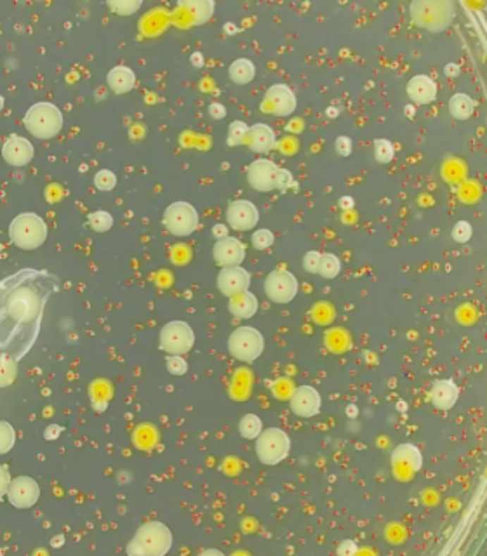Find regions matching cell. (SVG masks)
Listing matches in <instances>:
<instances>
[{"mask_svg": "<svg viewBox=\"0 0 487 556\" xmlns=\"http://www.w3.org/2000/svg\"><path fill=\"white\" fill-rule=\"evenodd\" d=\"M429 398L437 410H451L460 400V386L452 379H437L430 388Z\"/></svg>", "mask_w": 487, "mask_h": 556, "instance_id": "21", "label": "cell"}, {"mask_svg": "<svg viewBox=\"0 0 487 556\" xmlns=\"http://www.w3.org/2000/svg\"><path fill=\"white\" fill-rule=\"evenodd\" d=\"M406 94L411 99V103L418 104V106H426V104L433 103L437 99L438 85L430 75L418 73V75L411 77L407 80Z\"/></svg>", "mask_w": 487, "mask_h": 556, "instance_id": "19", "label": "cell"}, {"mask_svg": "<svg viewBox=\"0 0 487 556\" xmlns=\"http://www.w3.org/2000/svg\"><path fill=\"white\" fill-rule=\"evenodd\" d=\"M113 216L106 211H94L87 216V225L91 226L92 231L96 233H106L113 228Z\"/></svg>", "mask_w": 487, "mask_h": 556, "instance_id": "30", "label": "cell"}, {"mask_svg": "<svg viewBox=\"0 0 487 556\" xmlns=\"http://www.w3.org/2000/svg\"><path fill=\"white\" fill-rule=\"evenodd\" d=\"M213 257L219 268L240 266L245 259V245L237 237H225L216 240Z\"/></svg>", "mask_w": 487, "mask_h": 556, "instance_id": "18", "label": "cell"}, {"mask_svg": "<svg viewBox=\"0 0 487 556\" xmlns=\"http://www.w3.org/2000/svg\"><path fill=\"white\" fill-rule=\"evenodd\" d=\"M373 153L374 160H376L378 163L386 166V163L393 162V159H395V147H393L392 141L386 140V137H378L373 143Z\"/></svg>", "mask_w": 487, "mask_h": 556, "instance_id": "29", "label": "cell"}, {"mask_svg": "<svg viewBox=\"0 0 487 556\" xmlns=\"http://www.w3.org/2000/svg\"><path fill=\"white\" fill-rule=\"evenodd\" d=\"M412 23L430 33H440L456 18V6L451 0H414L409 6Z\"/></svg>", "mask_w": 487, "mask_h": 556, "instance_id": "3", "label": "cell"}, {"mask_svg": "<svg viewBox=\"0 0 487 556\" xmlns=\"http://www.w3.org/2000/svg\"><path fill=\"white\" fill-rule=\"evenodd\" d=\"M11 473L9 469L6 468L4 464H0V498H4V495L7 494V490H9V485H11Z\"/></svg>", "mask_w": 487, "mask_h": 556, "instance_id": "42", "label": "cell"}, {"mask_svg": "<svg viewBox=\"0 0 487 556\" xmlns=\"http://www.w3.org/2000/svg\"><path fill=\"white\" fill-rule=\"evenodd\" d=\"M265 103L277 117H291L298 108V98L288 84H273L266 89Z\"/></svg>", "mask_w": 487, "mask_h": 556, "instance_id": "16", "label": "cell"}, {"mask_svg": "<svg viewBox=\"0 0 487 556\" xmlns=\"http://www.w3.org/2000/svg\"><path fill=\"white\" fill-rule=\"evenodd\" d=\"M58 290L56 275L32 268L0 282V354L21 360L32 352L42 330L46 306Z\"/></svg>", "mask_w": 487, "mask_h": 556, "instance_id": "1", "label": "cell"}, {"mask_svg": "<svg viewBox=\"0 0 487 556\" xmlns=\"http://www.w3.org/2000/svg\"><path fill=\"white\" fill-rule=\"evenodd\" d=\"M228 77L233 84L247 85L256 78V65L249 58H239L228 66Z\"/></svg>", "mask_w": 487, "mask_h": 556, "instance_id": "26", "label": "cell"}, {"mask_svg": "<svg viewBox=\"0 0 487 556\" xmlns=\"http://www.w3.org/2000/svg\"><path fill=\"white\" fill-rule=\"evenodd\" d=\"M166 367H167V372H169L171 376L181 378V376H185L188 372V362L185 360L181 354H167Z\"/></svg>", "mask_w": 487, "mask_h": 556, "instance_id": "36", "label": "cell"}, {"mask_svg": "<svg viewBox=\"0 0 487 556\" xmlns=\"http://www.w3.org/2000/svg\"><path fill=\"white\" fill-rule=\"evenodd\" d=\"M278 166L270 159L252 160L245 171V179L252 190L261 193H270L275 190V178H277Z\"/></svg>", "mask_w": 487, "mask_h": 556, "instance_id": "13", "label": "cell"}, {"mask_svg": "<svg viewBox=\"0 0 487 556\" xmlns=\"http://www.w3.org/2000/svg\"><path fill=\"white\" fill-rule=\"evenodd\" d=\"M4 106H6V99H4V96L0 94V111L4 110Z\"/></svg>", "mask_w": 487, "mask_h": 556, "instance_id": "50", "label": "cell"}, {"mask_svg": "<svg viewBox=\"0 0 487 556\" xmlns=\"http://www.w3.org/2000/svg\"><path fill=\"white\" fill-rule=\"evenodd\" d=\"M6 495L11 506L18 507V509H28L39 502L40 485L32 476H16L14 480H11L9 490Z\"/></svg>", "mask_w": 487, "mask_h": 556, "instance_id": "14", "label": "cell"}, {"mask_svg": "<svg viewBox=\"0 0 487 556\" xmlns=\"http://www.w3.org/2000/svg\"><path fill=\"white\" fill-rule=\"evenodd\" d=\"M341 268H343V264H341L340 256H336V254L333 252H324L321 254V263H319L317 275H321L324 280H334L340 277Z\"/></svg>", "mask_w": 487, "mask_h": 556, "instance_id": "27", "label": "cell"}, {"mask_svg": "<svg viewBox=\"0 0 487 556\" xmlns=\"http://www.w3.org/2000/svg\"><path fill=\"white\" fill-rule=\"evenodd\" d=\"M292 185H295V176H292L288 169L278 167L277 178H275V190H278V192H288L289 188H292Z\"/></svg>", "mask_w": 487, "mask_h": 556, "instance_id": "38", "label": "cell"}, {"mask_svg": "<svg viewBox=\"0 0 487 556\" xmlns=\"http://www.w3.org/2000/svg\"><path fill=\"white\" fill-rule=\"evenodd\" d=\"M247 132H249V125L245 124L244 121H233L232 124L228 125L226 144L232 148L242 147V144H245V140H247Z\"/></svg>", "mask_w": 487, "mask_h": 556, "instance_id": "31", "label": "cell"}, {"mask_svg": "<svg viewBox=\"0 0 487 556\" xmlns=\"http://www.w3.org/2000/svg\"><path fill=\"white\" fill-rule=\"evenodd\" d=\"M159 345L167 354H185L192 352L195 345V332L185 320H173L164 323L159 334Z\"/></svg>", "mask_w": 487, "mask_h": 556, "instance_id": "9", "label": "cell"}, {"mask_svg": "<svg viewBox=\"0 0 487 556\" xmlns=\"http://www.w3.org/2000/svg\"><path fill=\"white\" fill-rule=\"evenodd\" d=\"M471 235H474V228H471L470 223L464 221V219L456 223L451 230V237L456 244H467V242H470Z\"/></svg>", "mask_w": 487, "mask_h": 556, "instance_id": "37", "label": "cell"}, {"mask_svg": "<svg viewBox=\"0 0 487 556\" xmlns=\"http://www.w3.org/2000/svg\"><path fill=\"white\" fill-rule=\"evenodd\" d=\"M336 553L340 556H353V555L359 553V546L355 544V540L347 539V540H343L340 546H338Z\"/></svg>", "mask_w": 487, "mask_h": 556, "instance_id": "41", "label": "cell"}, {"mask_svg": "<svg viewBox=\"0 0 487 556\" xmlns=\"http://www.w3.org/2000/svg\"><path fill=\"white\" fill-rule=\"evenodd\" d=\"M327 115H329V117H338V110L336 108H327Z\"/></svg>", "mask_w": 487, "mask_h": 556, "instance_id": "49", "label": "cell"}, {"mask_svg": "<svg viewBox=\"0 0 487 556\" xmlns=\"http://www.w3.org/2000/svg\"><path fill=\"white\" fill-rule=\"evenodd\" d=\"M338 205H340L341 211H350V209H353V205H355V200H353L352 197H341V199L338 200Z\"/></svg>", "mask_w": 487, "mask_h": 556, "instance_id": "46", "label": "cell"}, {"mask_svg": "<svg viewBox=\"0 0 487 556\" xmlns=\"http://www.w3.org/2000/svg\"><path fill=\"white\" fill-rule=\"evenodd\" d=\"M106 85L113 94H128L136 85V73L131 66L117 65L106 73Z\"/></svg>", "mask_w": 487, "mask_h": 556, "instance_id": "23", "label": "cell"}, {"mask_svg": "<svg viewBox=\"0 0 487 556\" xmlns=\"http://www.w3.org/2000/svg\"><path fill=\"white\" fill-rule=\"evenodd\" d=\"M291 452V438L282 428H265L256 438V455L265 466H277Z\"/></svg>", "mask_w": 487, "mask_h": 556, "instance_id": "7", "label": "cell"}, {"mask_svg": "<svg viewBox=\"0 0 487 556\" xmlns=\"http://www.w3.org/2000/svg\"><path fill=\"white\" fill-rule=\"evenodd\" d=\"M226 226L233 231H251L258 226L259 211L251 200H233L226 207Z\"/></svg>", "mask_w": 487, "mask_h": 556, "instance_id": "12", "label": "cell"}, {"mask_svg": "<svg viewBox=\"0 0 487 556\" xmlns=\"http://www.w3.org/2000/svg\"><path fill=\"white\" fill-rule=\"evenodd\" d=\"M106 6L118 16H132L137 9H141V0H118V2H106Z\"/></svg>", "mask_w": 487, "mask_h": 556, "instance_id": "34", "label": "cell"}, {"mask_svg": "<svg viewBox=\"0 0 487 556\" xmlns=\"http://www.w3.org/2000/svg\"><path fill=\"white\" fill-rule=\"evenodd\" d=\"M199 211L190 202H185V200H178V202L167 205V209L162 214L164 228L173 237L178 238L190 237L192 233H195V230L199 228Z\"/></svg>", "mask_w": 487, "mask_h": 556, "instance_id": "8", "label": "cell"}, {"mask_svg": "<svg viewBox=\"0 0 487 556\" xmlns=\"http://www.w3.org/2000/svg\"><path fill=\"white\" fill-rule=\"evenodd\" d=\"M65 117L54 103L39 101L28 108L23 117V125L33 137L40 141L54 140L61 132Z\"/></svg>", "mask_w": 487, "mask_h": 556, "instance_id": "5", "label": "cell"}, {"mask_svg": "<svg viewBox=\"0 0 487 556\" xmlns=\"http://www.w3.org/2000/svg\"><path fill=\"white\" fill-rule=\"evenodd\" d=\"M209 555L223 556V551H219V550H204V551H200V556H209Z\"/></svg>", "mask_w": 487, "mask_h": 556, "instance_id": "48", "label": "cell"}, {"mask_svg": "<svg viewBox=\"0 0 487 556\" xmlns=\"http://www.w3.org/2000/svg\"><path fill=\"white\" fill-rule=\"evenodd\" d=\"M228 230L230 228L226 225H223V223H218V225L213 226V237L219 240V238H225V237H230L228 235Z\"/></svg>", "mask_w": 487, "mask_h": 556, "instance_id": "44", "label": "cell"}, {"mask_svg": "<svg viewBox=\"0 0 487 556\" xmlns=\"http://www.w3.org/2000/svg\"><path fill=\"white\" fill-rule=\"evenodd\" d=\"M7 233L14 247L21 251H35L46 244L49 228L35 212H21L11 221Z\"/></svg>", "mask_w": 487, "mask_h": 556, "instance_id": "4", "label": "cell"}, {"mask_svg": "<svg viewBox=\"0 0 487 556\" xmlns=\"http://www.w3.org/2000/svg\"><path fill=\"white\" fill-rule=\"evenodd\" d=\"M94 186L99 192H111L117 186V174L110 169H101L94 174Z\"/></svg>", "mask_w": 487, "mask_h": 556, "instance_id": "35", "label": "cell"}, {"mask_svg": "<svg viewBox=\"0 0 487 556\" xmlns=\"http://www.w3.org/2000/svg\"><path fill=\"white\" fill-rule=\"evenodd\" d=\"M475 108H477V103H475V99L471 98L470 94H467V92H456V94H452L451 98H449L448 103V110L449 113H451V117L461 122L471 118Z\"/></svg>", "mask_w": 487, "mask_h": 556, "instance_id": "25", "label": "cell"}, {"mask_svg": "<svg viewBox=\"0 0 487 556\" xmlns=\"http://www.w3.org/2000/svg\"><path fill=\"white\" fill-rule=\"evenodd\" d=\"M207 111H209V117L214 118V121H221V118H225L226 113H228V111H226L225 104H221V103H218V101L211 103L209 108H207Z\"/></svg>", "mask_w": 487, "mask_h": 556, "instance_id": "43", "label": "cell"}, {"mask_svg": "<svg viewBox=\"0 0 487 556\" xmlns=\"http://www.w3.org/2000/svg\"><path fill=\"white\" fill-rule=\"evenodd\" d=\"M0 153H2V159L6 160V163H9L11 167H27L35 156V148L27 137L20 136V134H11L4 141Z\"/></svg>", "mask_w": 487, "mask_h": 556, "instance_id": "15", "label": "cell"}, {"mask_svg": "<svg viewBox=\"0 0 487 556\" xmlns=\"http://www.w3.org/2000/svg\"><path fill=\"white\" fill-rule=\"evenodd\" d=\"M251 244L256 251H266V249H270L271 245L275 244L273 231L269 230V228H259V230H256L254 233H252Z\"/></svg>", "mask_w": 487, "mask_h": 556, "instance_id": "33", "label": "cell"}, {"mask_svg": "<svg viewBox=\"0 0 487 556\" xmlns=\"http://www.w3.org/2000/svg\"><path fill=\"white\" fill-rule=\"evenodd\" d=\"M190 61H192V65H195L197 68H200V66L204 65V58L200 52H193V54L190 56Z\"/></svg>", "mask_w": 487, "mask_h": 556, "instance_id": "47", "label": "cell"}, {"mask_svg": "<svg viewBox=\"0 0 487 556\" xmlns=\"http://www.w3.org/2000/svg\"><path fill=\"white\" fill-rule=\"evenodd\" d=\"M334 150L340 156H350L353 152V141L350 136H338L336 141H334Z\"/></svg>", "mask_w": 487, "mask_h": 556, "instance_id": "40", "label": "cell"}, {"mask_svg": "<svg viewBox=\"0 0 487 556\" xmlns=\"http://www.w3.org/2000/svg\"><path fill=\"white\" fill-rule=\"evenodd\" d=\"M259 301L251 290L237 294V296L228 297V311L232 313L235 319L240 320H251L252 316L258 313Z\"/></svg>", "mask_w": 487, "mask_h": 556, "instance_id": "24", "label": "cell"}, {"mask_svg": "<svg viewBox=\"0 0 487 556\" xmlns=\"http://www.w3.org/2000/svg\"><path fill=\"white\" fill-rule=\"evenodd\" d=\"M230 357L237 362L252 364L265 352V338L256 327L240 326L232 330L226 342Z\"/></svg>", "mask_w": 487, "mask_h": 556, "instance_id": "6", "label": "cell"}, {"mask_svg": "<svg viewBox=\"0 0 487 556\" xmlns=\"http://www.w3.org/2000/svg\"><path fill=\"white\" fill-rule=\"evenodd\" d=\"M392 466L395 473H409V476L418 473L423 468V454L412 443H400L392 452Z\"/></svg>", "mask_w": 487, "mask_h": 556, "instance_id": "20", "label": "cell"}, {"mask_svg": "<svg viewBox=\"0 0 487 556\" xmlns=\"http://www.w3.org/2000/svg\"><path fill=\"white\" fill-rule=\"evenodd\" d=\"M444 73H445V77H451V78L458 77L460 75V65H456V63H448L444 68Z\"/></svg>", "mask_w": 487, "mask_h": 556, "instance_id": "45", "label": "cell"}, {"mask_svg": "<svg viewBox=\"0 0 487 556\" xmlns=\"http://www.w3.org/2000/svg\"><path fill=\"white\" fill-rule=\"evenodd\" d=\"M16 445V431L13 424L7 421H0V455L11 452Z\"/></svg>", "mask_w": 487, "mask_h": 556, "instance_id": "32", "label": "cell"}, {"mask_svg": "<svg viewBox=\"0 0 487 556\" xmlns=\"http://www.w3.org/2000/svg\"><path fill=\"white\" fill-rule=\"evenodd\" d=\"M239 433L245 440H256L259 433L263 431V421L258 414H244L239 421Z\"/></svg>", "mask_w": 487, "mask_h": 556, "instance_id": "28", "label": "cell"}, {"mask_svg": "<svg viewBox=\"0 0 487 556\" xmlns=\"http://www.w3.org/2000/svg\"><path fill=\"white\" fill-rule=\"evenodd\" d=\"M245 144L249 147V150L254 153H269L277 144V136H275V130L269 124L258 122L254 125H249Z\"/></svg>", "mask_w": 487, "mask_h": 556, "instance_id": "22", "label": "cell"}, {"mask_svg": "<svg viewBox=\"0 0 487 556\" xmlns=\"http://www.w3.org/2000/svg\"><path fill=\"white\" fill-rule=\"evenodd\" d=\"M218 290L225 297L237 296V294L245 292L251 287V273L242 266H228L221 268L216 278Z\"/></svg>", "mask_w": 487, "mask_h": 556, "instance_id": "17", "label": "cell"}, {"mask_svg": "<svg viewBox=\"0 0 487 556\" xmlns=\"http://www.w3.org/2000/svg\"><path fill=\"white\" fill-rule=\"evenodd\" d=\"M289 409L300 419H312L322 409V395L312 384H301L295 388L289 397Z\"/></svg>", "mask_w": 487, "mask_h": 556, "instance_id": "11", "label": "cell"}, {"mask_svg": "<svg viewBox=\"0 0 487 556\" xmlns=\"http://www.w3.org/2000/svg\"><path fill=\"white\" fill-rule=\"evenodd\" d=\"M173 548V532L159 520L147 521L129 540L125 553L129 556H166Z\"/></svg>", "mask_w": 487, "mask_h": 556, "instance_id": "2", "label": "cell"}, {"mask_svg": "<svg viewBox=\"0 0 487 556\" xmlns=\"http://www.w3.org/2000/svg\"><path fill=\"white\" fill-rule=\"evenodd\" d=\"M266 297L275 304H289L296 299L300 292V282L289 270H273L266 275L263 282Z\"/></svg>", "mask_w": 487, "mask_h": 556, "instance_id": "10", "label": "cell"}, {"mask_svg": "<svg viewBox=\"0 0 487 556\" xmlns=\"http://www.w3.org/2000/svg\"><path fill=\"white\" fill-rule=\"evenodd\" d=\"M319 263H321V252L319 251H308L303 256V270L307 271V273L317 275Z\"/></svg>", "mask_w": 487, "mask_h": 556, "instance_id": "39", "label": "cell"}]
</instances>
